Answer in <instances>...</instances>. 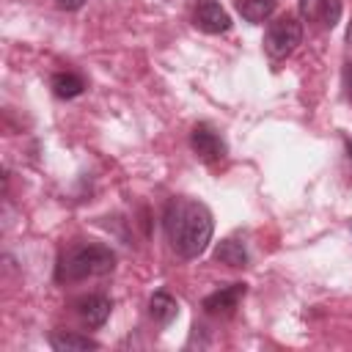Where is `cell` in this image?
Masks as SVG:
<instances>
[{
    "label": "cell",
    "mask_w": 352,
    "mask_h": 352,
    "mask_svg": "<svg viewBox=\"0 0 352 352\" xmlns=\"http://www.w3.org/2000/svg\"><path fill=\"white\" fill-rule=\"evenodd\" d=\"M165 234L170 248L182 256V258H195L201 256L209 242H212V231H214V220L212 212L201 204V201H190V198H173L165 206Z\"/></svg>",
    "instance_id": "1"
},
{
    "label": "cell",
    "mask_w": 352,
    "mask_h": 352,
    "mask_svg": "<svg viewBox=\"0 0 352 352\" xmlns=\"http://www.w3.org/2000/svg\"><path fill=\"white\" fill-rule=\"evenodd\" d=\"M116 267V253L104 245H80V248H72L60 264H58V272L55 278L58 280H82V278H94V275H107L113 272Z\"/></svg>",
    "instance_id": "2"
},
{
    "label": "cell",
    "mask_w": 352,
    "mask_h": 352,
    "mask_svg": "<svg viewBox=\"0 0 352 352\" xmlns=\"http://www.w3.org/2000/svg\"><path fill=\"white\" fill-rule=\"evenodd\" d=\"M300 41H302V25L286 14V16H278L275 22H270V28L264 33V52L272 60H280V58L292 55Z\"/></svg>",
    "instance_id": "3"
},
{
    "label": "cell",
    "mask_w": 352,
    "mask_h": 352,
    "mask_svg": "<svg viewBox=\"0 0 352 352\" xmlns=\"http://www.w3.org/2000/svg\"><path fill=\"white\" fill-rule=\"evenodd\" d=\"M190 146L204 162H220L226 157V140L209 126V124H195L190 132Z\"/></svg>",
    "instance_id": "4"
},
{
    "label": "cell",
    "mask_w": 352,
    "mask_h": 352,
    "mask_svg": "<svg viewBox=\"0 0 352 352\" xmlns=\"http://www.w3.org/2000/svg\"><path fill=\"white\" fill-rule=\"evenodd\" d=\"M300 16L322 30H333L341 19V0H300Z\"/></svg>",
    "instance_id": "5"
},
{
    "label": "cell",
    "mask_w": 352,
    "mask_h": 352,
    "mask_svg": "<svg viewBox=\"0 0 352 352\" xmlns=\"http://www.w3.org/2000/svg\"><path fill=\"white\" fill-rule=\"evenodd\" d=\"M245 292H248V286L245 283H231V286H223V289H217V292H212L209 297H204V311L206 314H212V316H228V314H234L236 311V305H239V300L245 297Z\"/></svg>",
    "instance_id": "6"
},
{
    "label": "cell",
    "mask_w": 352,
    "mask_h": 352,
    "mask_svg": "<svg viewBox=\"0 0 352 352\" xmlns=\"http://www.w3.org/2000/svg\"><path fill=\"white\" fill-rule=\"evenodd\" d=\"M195 25L204 30V33H226L231 28V16L228 11L214 3V0H201L195 6Z\"/></svg>",
    "instance_id": "7"
},
{
    "label": "cell",
    "mask_w": 352,
    "mask_h": 352,
    "mask_svg": "<svg viewBox=\"0 0 352 352\" xmlns=\"http://www.w3.org/2000/svg\"><path fill=\"white\" fill-rule=\"evenodd\" d=\"M110 308H113V302L104 294H88L77 302V314L88 327H102L110 316Z\"/></svg>",
    "instance_id": "8"
},
{
    "label": "cell",
    "mask_w": 352,
    "mask_h": 352,
    "mask_svg": "<svg viewBox=\"0 0 352 352\" xmlns=\"http://www.w3.org/2000/svg\"><path fill=\"white\" fill-rule=\"evenodd\" d=\"M50 346L55 352H85V349H99V344L88 336H77V333H52L50 336Z\"/></svg>",
    "instance_id": "9"
},
{
    "label": "cell",
    "mask_w": 352,
    "mask_h": 352,
    "mask_svg": "<svg viewBox=\"0 0 352 352\" xmlns=\"http://www.w3.org/2000/svg\"><path fill=\"white\" fill-rule=\"evenodd\" d=\"M50 85H52V94L58 99H74V96H80L85 91L82 77H77L74 72H58V74H52V82Z\"/></svg>",
    "instance_id": "10"
},
{
    "label": "cell",
    "mask_w": 352,
    "mask_h": 352,
    "mask_svg": "<svg viewBox=\"0 0 352 352\" xmlns=\"http://www.w3.org/2000/svg\"><path fill=\"white\" fill-rule=\"evenodd\" d=\"M148 314H151L160 324H170V322L176 319V314H179V302H176L168 292H157V294L151 297V302H148Z\"/></svg>",
    "instance_id": "11"
},
{
    "label": "cell",
    "mask_w": 352,
    "mask_h": 352,
    "mask_svg": "<svg viewBox=\"0 0 352 352\" xmlns=\"http://www.w3.org/2000/svg\"><path fill=\"white\" fill-rule=\"evenodd\" d=\"M214 258L228 264V267H245L248 264V250L239 239H223L217 248H214Z\"/></svg>",
    "instance_id": "12"
},
{
    "label": "cell",
    "mask_w": 352,
    "mask_h": 352,
    "mask_svg": "<svg viewBox=\"0 0 352 352\" xmlns=\"http://www.w3.org/2000/svg\"><path fill=\"white\" fill-rule=\"evenodd\" d=\"M275 6H278V0H239V14L250 25H261L264 19L272 16Z\"/></svg>",
    "instance_id": "13"
},
{
    "label": "cell",
    "mask_w": 352,
    "mask_h": 352,
    "mask_svg": "<svg viewBox=\"0 0 352 352\" xmlns=\"http://www.w3.org/2000/svg\"><path fill=\"white\" fill-rule=\"evenodd\" d=\"M344 91H346V99L352 102V63L344 66Z\"/></svg>",
    "instance_id": "14"
},
{
    "label": "cell",
    "mask_w": 352,
    "mask_h": 352,
    "mask_svg": "<svg viewBox=\"0 0 352 352\" xmlns=\"http://www.w3.org/2000/svg\"><path fill=\"white\" fill-rule=\"evenodd\" d=\"M58 3V8H63V11H77L85 0H55Z\"/></svg>",
    "instance_id": "15"
}]
</instances>
